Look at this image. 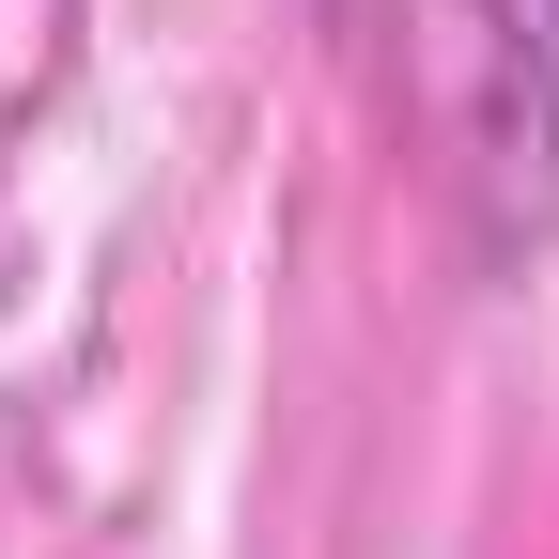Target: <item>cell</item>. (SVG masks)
Wrapping results in <instances>:
<instances>
[{
	"label": "cell",
	"mask_w": 559,
	"mask_h": 559,
	"mask_svg": "<svg viewBox=\"0 0 559 559\" xmlns=\"http://www.w3.org/2000/svg\"><path fill=\"white\" fill-rule=\"evenodd\" d=\"M342 32L466 234L528 249L559 218V0H342Z\"/></svg>",
	"instance_id": "obj_1"
}]
</instances>
